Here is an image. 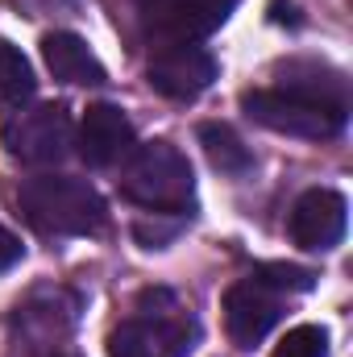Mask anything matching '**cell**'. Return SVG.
Listing matches in <instances>:
<instances>
[{"label":"cell","instance_id":"1","mask_svg":"<svg viewBox=\"0 0 353 357\" xmlns=\"http://www.w3.org/2000/svg\"><path fill=\"white\" fill-rule=\"evenodd\" d=\"M17 208L42 237H88L100 233L108 212L100 191L75 175H33L17 187Z\"/></svg>","mask_w":353,"mask_h":357},{"label":"cell","instance_id":"2","mask_svg":"<svg viewBox=\"0 0 353 357\" xmlns=\"http://www.w3.org/2000/svg\"><path fill=\"white\" fill-rule=\"evenodd\" d=\"M121 195L146 212H187L195 199V175L187 154L171 142L133 146L117 178Z\"/></svg>","mask_w":353,"mask_h":357},{"label":"cell","instance_id":"3","mask_svg":"<svg viewBox=\"0 0 353 357\" xmlns=\"http://www.w3.org/2000/svg\"><path fill=\"white\" fill-rule=\"evenodd\" d=\"M195 337V320L167 291H146L142 307L108 333V357H187Z\"/></svg>","mask_w":353,"mask_h":357},{"label":"cell","instance_id":"4","mask_svg":"<svg viewBox=\"0 0 353 357\" xmlns=\"http://www.w3.org/2000/svg\"><path fill=\"white\" fill-rule=\"evenodd\" d=\"M241 108L250 121H258L270 133H287V137H308V142H324V137H337L345 129V108H333V104H320L303 91L291 88H254L241 96Z\"/></svg>","mask_w":353,"mask_h":357},{"label":"cell","instance_id":"5","mask_svg":"<svg viewBox=\"0 0 353 357\" xmlns=\"http://www.w3.org/2000/svg\"><path fill=\"white\" fill-rule=\"evenodd\" d=\"M4 150L29 167H54L71 154L75 129L63 104H38V108H17V116L4 121Z\"/></svg>","mask_w":353,"mask_h":357},{"label":"cell","instance_id":"6","mask_svg":"<svg viewBox=\"0 0 353 357\" xmlns=\"http://www.w3.org/2000/svg\"><path fill=\"white\" fill-rule=\"evenodd\" d=\"M233 4L237 0H133L142 29L163 46H183V42L208 38L212 29L225 25Z\"/></svg>","mask_w":353,"mask_h":357},{"label":"cell","instance_id":"7","mask_svg":"<svg viewBox=\"0 0 353 357\" xmlns=\"http://www.w3.org/2000/svg\"><path fill=\"white\" fill-rule=\"evenodd\" d=\"M283 316V291L254 270L225 291V328L237 349H254Z\"/></svg>","mask_w":353,"mask_h":357},{"label":"cell","instance_id":"8","mask_svg":"<svg viewBox=\"0 0 353 357\" xmlns=\"http://www.w3.org/2000/svg\"><path fill=\"white\" fill-rule=\"evenodd\" d=\"M146 79L150 88L167 100H195L200 91L212 88L216 79V59L195 46V42H183V46H158L154 59L146 63Z\"/></svg>","mask_w":353,"mask_h":357},{"label":"cell","instance_id":"9","mask_svg":"<svg viewBox=\"0 0 353 357\" xmlns=\"http://www.w3.org/2000/svg\"><path fill=\"white\" fill-rule=\"evenodd\" d=\"M345 195L333 187H312L295 199L291 216H287V233L299 250H333L345 237Z\"/></svg>","mask_w":353,"mask_h":357},{"label":"cell","instance_id":"10","mask_svg":"<svg viewBox=\"0 0 353 357\" xmlns=\"http://www.w3.org/2000/svg\"><path fill=\"white\" fill-rule=\"evenodd\" d=\"M75 146H80V158L88 167L108 171V167H117V162L129 158V150H133V125H129V116L117 104H91L88 112H84V121H80Z\"/></svg>","mask_w":353,"mask_h":357},{"label":"cell","instance_id":"11","mask_svg":"<svg viewBox=\"0 0 353 357\" xmlns=\"http://www.w3.org/2000/svg\"><path fill=\"white\" fill-rule=\"evenodd\" d=\"M42 59H46V67H50V75L59 84H71V88H100V84H108L104 63L96 59V50L80 33H67V29L46 33L42 38Z\"/></svg>","mask_w":353,"mask_h":357},{"label":"cell","instance_id":"12","mask_svg":"<svg viewBox=\"0 0 353 357\" xmlns=\"http://www.w3.org/2000/svg\"><path fill=\"white\" fill-rule=\"evenodd\" d=\"M278 88L303 91L320 104H333V108H345L350 112V79L329 67V63H316V59H291V63H278Z\"/></svg>","mask_w":353,"mask_h":357},{"label":"cell","instance_id":"13","mask_svg":"<svg viewBox=\"0 0 353 357\" xmlns=\"http://www.w3.org/2000/svg\"><path fill=\"white\" fill-rule=\"evenodd\" d=\"M50 303H42V295H33L29 303L17 307V333L29 341V349L38 345H54L59 337L71 333L75 324V303L63 295V291H46Z\"/></svg>","mask_w":353,"mask_h":357},{"label":"cell","instance_id":"14","mask_svg":"<svg viewBox=\"0 0 353 357\" xmlns=\"http://www.w3.org/2000/svg\"><path fill=\"white\" fill-rule=\"evenodd\" d=\"M200 146H204V154H208V162L220 171V175H246L250 167H254V154H250V146L229 129V125H200Z\"/></svg>","mask_w":353,"mask_h":357},{"label":"cell","instance_id":"15","mask_svg":"<svg viewBox=\"0 0 353 357\" xmlns=\"http://www.w3.org/2000/svg\"><path fill=\"white\" fill-rule=\"evenodd\" d=\"M33 96V71L25 54L0 38V108H21Z\"/></svg>","mask_w":353,"mask_h":357},{"label":"cell","instance_id":"16","mask_svg":"<svg viewBox=\"0 0 353 357\" xmlns=\"http://www.w3.org/2000/svg\"><path fill=\"white\" fill-rule=\"evenodd\" d=\"M274 357H329V333L320 324H295L278 341Z\"/></svg>","mask_w":353,"mask_h":357},{"label":"cell","instance_id":"17","mask_svg":"<svg viewBox=\"0 0 353 357\" xmlns=\"http://www.w3.org/2000/svg\"><path fill=\"white\" fill-rule=\"evenodd\" d=\"M266 282H274L278 291H308L312 287V270H299V266H258Z\"/></svg>","mask_w":353,"mask_h":357},{"label":"cell","instance_id":"18","mask_svg":"<svg viewBox=\"0 0 353 357\" xmlns=\"http://www.w3.org/2000/svg\"><path fill=\"white\" fill-rule=\"evenodd\" d=\"M17 262H21V241L8 229H0V274L8 266H17Z\"/></svg>","mask_w":353,"mask_h":357},{"label":"cell","instance_id":"19","mask_svg":"<svg viewBox=\"0 0 353 357\" xmlns=\"http://www.w3.org/2000/svg\"><path fill=\"white\" fill-rule=\"evenodd\" d=\"M54 357H67V354H54Z\"/></svg>","mask_w":353,"mask_h":357}]
</instances>
